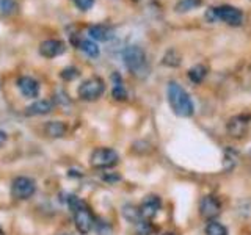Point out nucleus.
I'll use <instances>...</instances> for the list:
<instances>
[{"label": "nucleus", "mask_w": 251, "mask_h": 235, "mask_svg": "<svg viewBox=\"0 0 251 235\" xmlns=\"http://www.w3.org/2000/svg\"><path fill=\"white\" fill-rule=\"evenodd\" d=\"M18 88L21 91V94L25 99H35L39 96V82L33 77H28V75H22L18 78Z\"/></svg>", "instance_id": "9"}, {"label": "nucleus", "mask_w": 251, "mask_h": 235, "mask_svg": "<svg viewBox=\"0 0 251 235\" xmlns=\"http://www.w3.org/2000/svg\"><path fill=\"white\" fill-rule=\"evenodd\" d=\"M6 138H8V137H6V133H5L2 129H0V147H2V146L6 143Z\"/></svg>", "instance_id": "26"}, {"label": "nucleus", "mask_w": 251, "mask_h": 235, "mask_svg": "<svg viewBox=\"0 0 251 235\" xmlns=\"http://www.w3.org/2000/svg\"><path fill=\"white\" fill-rule=\"evenodd\" d=\"M248 125H250V116H245V115L235 116L227 122V132H229L234 138H240L247 133Z\"/></svg>", "instance_id": "12"}, {"label": "nucleus", "mask_w": 251, "mask_h": 235, "mask_svg": "<svg viewBox=\"0 0 251 235\" xmlns=\"http://www.w3.org/2000/svg\"><path fill=\"white\" fill-rule=\"evenodd\" d=\"M123 215L132 224H137L143 219V216H141V213H140V209L137 206H132V204H126V206L123 207Z\"/></svg>", "instance_id": "17"}, {"label": "nucleus", "mask_w": 251, "mask_h": 235, "mask_svg": "<svg viewBox=\"0 0 251 235\" xmlns=\"http://www.w3.org/2000/svg\"><path fill=\"white\" fill-rule=\"evenodd\" d=\"M217 16H218V21H223L227 24V25H232V27H237L243 22V13L239 10V8L231 6V5L218 6Z\"/></svg>", "instance_id": "7"}, {"label": "nucleus", "mask_w": 251, "mask_h": 235, "mask_svg": "<svg viewBox=\"0 0 251 235\" xmlns=\"http://www.w3.org/2000/svg\"><path fill=\"white\" fill-rule=\"evenodd\" d=\"M61 235H69V234H61Z\"/></svg>", "instance_id": "28"}, {"label": "nucleus", "mask_w": 251, "mask_h": 235, "mask_svg": "<svg viewBox=\"0 0 251 235\" xmlns=\"http://www.w3.org/2000/svg\"><path fill=\"white\" fill-rule=\"evenodd\" d=\"M78 49H80L83 53L88 55L90 58H98L99 57V47L96 46V43L90 41V39H82L80 43H78Z\"/></svg>", "instance_id": "18"}, {"label": "nucleus", "mask_w": 251, "mask_h": 235, "mask_svg": "<svg viewBox=\"0 0 251 235\" xmlns=\"http://www.w3.org/2000/svg\"><path fill=\"white\" fill-rule=\"evenodd\" d=\"M112 80H113V88H112V96L115 100H126L127 99V91H126V86L123 83V78L118 72L112 74Z\"/></svg>", "instance_id": "16"}, {"label": "nucleus", "mask_w": 251, "mask_h": 235, "mask_svg": "<svg viewBox=\"0 0 251 235\" xmlns=\"http://www.w3.org/2000/svg\"><path fill=\"white\" fill-rule=\"evenodd\" d=\"M167 96H168V104L175 115L180 118H190L195 113V104L190 97V94H188L177 82L168 83Z\"/></svg>", "instance_id": "1"}, {"label": "nucleus", "mask_w": 251, "mask_h": 235, "mask_svg": "<svg viewBox=\"0 0 251 235\" xmlns=\"http://www.w3.org/2000/svg\"><path fill=\"white\" fill-rule=\"evenodd\" d=\"M36 193V182L31 177L18 176L11 182V196L18 201H27Z\"/></svg>", "instance_id": "6"}, {"label": "nucleus", "mask_w": 251, "mask_h": 235, "mask_svg": "<svg viewBox=\"0 0 251 235\" xmlns=\"http://www.w3.org/2000/svg\"><path fill=\"white\" fill-rule=\"evenodd\" d=\"M53 107L55 104L50 99H39L25 108V115L27 116H44V115H49L53 110Z\"/></svg>", "instance_id": "13"}, {"label": "nucleus", "mask_w": 251, "mask_h": 235, "mask_svg": "<svg viewBox=\"0 0 251 235\" xmlns=\"http://www.w3.org/2000/svg\"><path fill=\"white\" fill-rule=\"evenodd\" d=\"M69 209L73 212V218H74V226L75 229L80 232L82 235H86L93 227H94V218L91 210L85 206V202H82L77 196H69L68 199Z\"/></svg>", "instance_id": "3"}, {"label": "nucleus", "mask_w": 251, "mask_h": 235, "mask_svg": "<svg viewBox=\"0 0 251 235\" xmlns=\"http://www.w3.org/2000/svg\"><path fill=\"white\" fill-rule=\"evenodd\" d=\"M198 5H201V0H179L176 5V11L185 13V11L193 10V8H196Z\"/></svg>", "instance_id": "22"}, {"label": "nucleus", "mask_w": 251, "mask_h": 235, "mask_svg": "<svg viewBox=\"0 0 251 235\" xmlns=\"http://www.w3.org/2000/svg\"><path fill=\"white\" fill-rule=\"evenodd\" d=\"M135 226H137V232H138V235H151L152 231H154L152 224L149 223L148 219H141V221L137 223Z\"/></svg>", "instance_id": "24"}, {"label": "nucleus", "mask_w": 251, "mask_h": 235, "mask_svg": "<svg viewBox=\"0 0 251 235\" xmlns=\"http://www.w3.org/2000/svg\"><path fill=\"white\" fill-rule=\"evenodd\" d=\"M206 235H227V229L222 223L212 219V221L206 226Z\"/></svg>", "instance_id": "20"}, {"label": "nucleus", "mask_w": 251, "mask_h": 235, "mask_svg": "<svg viewBox=\"0 0 251 235\" xmlns=\"http://www.w3.org/2000/svg\"><path fill=\"white\" fill-rule=\"evenodd\" d=\"M162 207V201L157 194H148L145 196V199L140 204V213L143 216V219H151L154 218Z\"/></svg>", "instance_id": "8"}, {"label": "nucleus", "mask_w": 251, "mask_h": 235, "mask_svg": "<svg viewBox=\"0 0 251 235\" xmlns=\"http://www.w3.org/2000/svg\"><path fill=\"white\" fill-rule=\"evenodd\" d=\"M78 74H80V72H78V69H77V68L69 66V68H65V69H63L60 75H61L63 80H66V82H73L74 78H77V77H78Z\"/></svg>", "instance_id": "23"}, {"label": "nucleus", "mask_w": 251, "mask_h": 235, "mask_svg": "<svg viewBox=\"0 0 251 235\" xmlns=\"http://www.w3.org/2000/svg\"><path fill=\"white\" fill-rule=\"evenodd\" d=\"M120 163V154L112 147H98L90 155V164L94 169H110Z\"/></svg>", "instance_id": "4"}, {"label": "nucleus", "mask_w": 251, "mask_h": 235, "mask_svg": "<svg viewBox=\"0 0 251 235\" xmlns=\"http://www.w3.org/2000/svg\"><path fill=\"white\" fill-rule=\"evenodd\" d=\"M88 35L91 36V39H96V41H100V43H107L113 38V28L104 25V24H96V25H91L88 28Z\"/></svg>", "instance_id": "14"}, {"label": "nucleus", "mask_w": 251, "mask_h": 235, "mask_svg": "<svg viewBox=\"0 0 251 235\" xmlns=\"http://www.w3.org/2000/svg\"><path fill=\"white\" fill-rule=\"evenodd\" d=\"M18 11V3L16 0H0V13L5 16H11Z\"/></svg>", "instance_id": "21"}, {"label": "nucleus", "mask_w": 251, "mask_h": 235, "mask_svg": "<svg viewBox=\"0 0 251 235\" xmlns=\"http://www.w3.org/2000/svg\"><path fill=\"white\" fill-rule=\"evenodd\" d=\"M162 235H176L175 232H163Z\"/></svg>", "instance_id": "27"}, {"label": "nucleus", "mask_w": 251, "mask_h": 235, "mask_svg": "<svg viewBox=\"0 0 251 235\" xmlns=\"http://www.w3.org/2000/svg\"><path fill=\"white\" fill-rule=\"evenodd\" d=\"M66 46L60 39H46L41 44H39V53L43 55L44 58H55L58 55L65 53Z\"/></svg>", "instance_id": "11"}, {"label": "nucleus", "mask_w": 251, "mask_h": 235, "mask_svg": "<svg viewBox=\"0 0 251 235\" xmlns=\"http://www.w3.org/2000/svg\"><path fill=\"white\" fill-rule=\"evenodd\" d=\"M73 2L75 3V6L78 8V10H82V11H88L90 8L94 5V0H73Z\"/></svg>", "instance_id": "25"}, {"label": "nucleus", "mask_w": 251, "mask_h": 235, "mask_svg": "<svg viewBox=\"0 0 251 235\" xmlns=\"http://www.w3.org/2000/svg\"><path fill=\"white\" fill-rule=\"evenodd\" d=\"M44 130H46V133L50 138H61V137L66 135L68 125L63 121H49V122L46 124Z\"/></svg>", "instance_id": "15"}, {"label": "nucleus", "mask_w": 251, "mask_h": 235, "mask_svg": "<svg viewBox=\"0 0 251 235\" xmlns=\"http://www.w3.org/2000/svg\"><path fill=\"white\" fill-rule=\"evenodd\" d=\"M187 75L193 83H201L204 80V77L207 75V69H206V66H202V65H196V66H193L190 70H188Z\"/></svg>", "instance_id": "19"}, {"label": "nucleus", "mask_w": 251, "mask_h": 235, "mask_svg": "<svg viewBox=\"0 0 251 235\" xmlns=\"http://www.w3.org/2000/svg\"><path fill=\"white\" fill-rule=\"evenodd\" d=\"M123 61L132 75L145 78L149 74V63L145 50L140 46H129L123 50Z\"/></svg>", "instance_id": "2"}, {"label": "nucleus", "mask_w": 251, "mask_h": 235, "mask_svg": "<svg viewBox=\"0 0 251 235\" xmlns=\"http://www.w3.org/2000/svg\"><path fill=\"white\" fill-rule=\"evenodd\" d=\"M220 212H222V204H220L218 198H215V196H204L201 199V204H200L201 216L212 221V219L220 215Z\"/></svg>", "instance_id": "10"}, {"label": "nucleus", "mask_w": 251, "mask_h": 235, "mask_svg": "<svg viewBox=\"0 0 251 235\" xmlns=\"http://www.w3.org/2000/svg\"><path fill=\"white\" fill-rule=\"evenodd\" d=\"M104 91H105V82L100 77L93 75L82 82V85L77 90V94L85 102H94L104 94Z\"/></svg>", "instance_id": "5"}]
</instances>
